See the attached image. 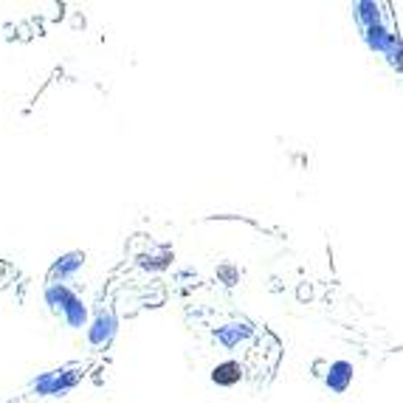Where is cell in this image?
<instances>
[{
	"label": "cell",
	"mask_w": 403,
	"mask_h": 403,
	"mask_svg": "<svg viewBox=\"0 0 403 403\" xmlns=\"http://www.w3.org/2000/svg\"><path fill=\"white\" fill-rule=\"evenodd\" d=\"M350 384H352V367H350L347 361H336V364H330L327 387H330L333 392H345Z\"/></svg>",
	"instance_id": "obj_1"
},
{
	"label": "cell",
	"mask_w": 403,
	"mask_h": 403,
	"mask_svg": "<svg viewBox=\"0 0 403 403\" xmlns=\"http://www.w3.org/2000/svg\"><path fill=\"white\" fill-rule=\"evenodd\" d=\"M240 378H243V369H240L237 361H223V364H218L215 372H212V381H215L218 387H234V384H240Z\"/></svg>",
	"instance_id": "obj_2"
},
{
	"label": "cell",
	"mask_w": 403,
	"mask_h": 403,
	"mask_svg": "<svg viewBox=\"0 0 403 403\" xmlns=\"http://www.w3.org/2000/svg\"><path fill=\"white\" fill-rule=\"evenodd\" d=\"M367 43H369L375 51H389V49L395 46V37L387 34L381 26H372V29H367Z\"/></svg>",
	"instance_id": "obj_3"
},
{
	"label": "cell",
	"mask_w": 403,
	"mask_h": 403,
	"mask_svg": "<svg viewBox=\"0 0 403 403\" xmlns=\"http://www.w3.org/2000/svg\"><path fill=\"white\" fill-rule=\"evenodd\" d=\"M358 9H364V11H358V20H361L367 29L378 26V6H375V3H358Z\"/></svg>",
	"instance_id": "obj_4"
},
{
	"label": "cell",
	"mask_w": 403,
	"mask_h": 403,
	"mask_svg": "<svg viewBox=\"0 0 403 403\" xmlns=\"http://www.w3.org/2000/svg\"><path fill=\"white\" fill-rule=\"evenodd\" d=\"M395 68L403 71V46H398V51H395Z\"/></svg>",
	"instance_id": "obj_5"
}]
</instances>
